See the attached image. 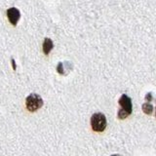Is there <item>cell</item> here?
Instances as JSON below:
<instances>
[{
    "label": "cell",
    "mask_w": 156,
    "mask_h": 156,
    "mask_svg": "<svg viewBox=\"0 0 156 156\" xmlns=\"http://www.w3.org/2000/svg\"><path fill=\"white\" fill-rule=\"evenodd\" d=\"M119 105H121V109L118 111V118L125 119L132 113V110H133L131 98L127 95H122L119 99Z\"/></svg>",
    "instance_id": "6da1fadb"
},
{
    "label": "cell",
    "mask_w": 156,
    "mask_h": 156,
    "mask_svg": "<svg viewBox=\"0 0 156 156\" xmlns=\"http://www.w3.org/2000/svg\"><path fill=\"white\" fill-rule=\"evenodd\" d=\"M91 126L93 131L104 132L106 128V118L102 113H95L91 117Z\"/></svg>",
    "instance_id": "7a4b0ae2"
},
{
    "label": "cell",
    "mask_w": 156,
    "mask_h": 156,
    "mask_svg": "<svg viewBox=\"0 0 156 156\" xmlns=\"http://www.w3.org/2000/svg\"><path fill=\"white\" fill-rule=\"evenodd\" d=\"M26 106L30 112L37 111L40 107L43 106L42 98L37 94H30L26 99Z\"/></svg>",
    "instance_id": "3957f363"
},
{
    "label": "cell",
    "mask_w": 156,
    "mask_h": 156,
    "mask_svg": "<svg viewBox=\"0 0 156 156\" xmlns=\"http://www.w3.org/2000/svg\"><path fill=\"white\" fill-rule=\"evenodd\" d=\"M7 17H8L9 22L11 23L13 26H16L20 18H21V13H20V11L17 8L12 7L7 10Z\"/></svg>",
    "instance_id": "277c9868"
},
{
    "label": "cell",
    "mask_w": 156,
    "mask_h": 156,
    "mask_svg": "<svg viewBox=\"0 0 156 156\" xmlns=\"http://www.w3.org/2000/svg\"><path fill=\"white\" fill-rule=\"evenodd\" d=\"M53 48H54L53 41L50 38L46 37L45 39H44V42H43V52H44V54H45V55H49L50 52L53 50Z\"/></svg>",
    "instance_id": "5b68a950"
},
{
    "label": "cell",
    "mask_w": 156,
    "mask_h": 156,
    "mask_svg": "<svg viewBox=\"0 0 156 156\" xmlns=\"http://www.w3.org/2000/svg\"><path fill=\"white\" fill-rule=\"evenodd\" d=\"M143 111L144 112L145 114H151L153 111V106L151 104H149V102H145V104L143 105Z\"/></svg>",
    "instance_id": "8992f818"
},
{
    "label": "cell",
    "mask_w": 156,
    "mask_h": 156,
    "mask_svg": "<svg viewBox=\"0 0 156 156\" xmlns=\"http://www.w3.org/2000/svg\"><path fill=\"white\" fill-rule=\"evenodd\" d=\"M57 71L62 75L65 74V68H63V63L62 62H58V65L57 66Z\"/></svg>",
    "instance_id": "52a82bcc"
},
{
    "label": "cell",
    "mask_w": 156,
    "mask_h": 156,
    "mask_svg": "<svg viewBox=\"0 0 156 156\" xmlns=\"http://www.w3.org/2000/svg\"><path fill=\"white\" fill-rule=\"evenodd\" d=\"M151 100H152V96H151L150 93H148V94L145 96V101H151Z\"/></svg>",
    "instance_id": "ba28073f"
},
{
    "label": "cell",
    "mask_w": 156,
    "mask_h": 156,
    "mask_svg": "<svg viewBox=\"0 0 156 156\" xmlns=\"http://www.w3.org/2000/svg\"><path fill=\"white\" fill-rule=\"evenodd\" d=\"M12 65H13V67H14V69H16V63H15V61H14V58H12Z\"/></svg>",
    "instance_id": "9c48e42d"
}]
</instances>
